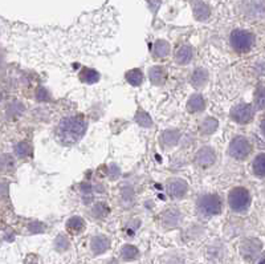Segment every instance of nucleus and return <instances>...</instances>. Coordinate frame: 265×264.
<instances>
[{
	"label": "nucleus",
	"instance_id": "nucleus-1",
	"mask_svg": "<svg viewBox=\"0 0 265 264\" xmlns=\"http://www.w3.org/2000/svg\"><path fill=\"white\" fill-rule=\"evenodd\" d=\"M86 130V122L82 116H72L61 120L57 127V137L58 140L65 143L72 145L76 143L84 137Z\"/></svg>",
	"mask_w": 265,
	"mask_h": 264
},
{
	"label": "nucleus",
	"instance_id": "nucleus-2",
	"mask_svg": "<svg viewBox=\"0 0 265 264\" xmlns=\"http://www.w3.org/2000/svg\"><path fill=\"white\" fill-rule=\"evenodd\" d=\"M228 203H229V207L233 211H246L251 204V195L248 193V190L244 189V187H235V189H232L229 191Z\"/></svg>",
	"mask_w": 265,
	"mask_h": 264
},
{
	"label": "nucleus",
	"instance_id": "nucleus-3",
	"mask_svg": "<svg viewBox=\"0 0 265 264\" xmlns=\"http://www.w3.org/2000/svg\"><path fill=\"white\" fill-rule=\"evenodd\" d=\"M255 44V36L248 31L236 29L231 33V45L235 51L240 53L251 51Z\"/></svg>",
	"mask_w": 265,
	"mask_h": 264
},
{
	"label": "nucleus",
	"instance_id": "nucleus-4",
	"mask_svg": "<svg viewBox=\"0 0 265 264\" xmlns=\"http://www.w3.org/2000/svg\"><path fill=\"white\" fill-rule=\"evenodd\" d=\"M198 210L204 215H218L222 212V199L216 194H206L198 199Z\"/></svg>",
	"mask_w": 265,
	"mask_h": 264
},
{
	"label": "nucleus",
	"instance_id": "nucleus-5",
	"mask_svg": "<svg viewBox=\"0 0 265 264\" xmlns=\"http://www.w3.org/2000/svg\"><path fill=\"white\" fill-rule=\"evenodd\" d=\"M228 151H229V156L233 157L235 160H246V157L251 154L252 145L246 137L239 136L232 140Z\"/></svg>",
	"mask_w": 265,
	"mask_h": 264
},
{
	"label": "nucleus",
	"instance_id": "nucleus-6",
	"mask_svg": "<svg viewBox=\"0 0 265 264\" xmlns=\"http://www.w3.org/2000/svg\"><path fill=\"white\" fill-rule=\"evenodd\" d=\"M255 116V109L249 104H239L231 110V118L237 123L251 122Z\"/></svg>",
	"mask_w": 265,
	"mask_h": 264
},
{
	"label": "nucleus",
	"instance_id": "nucleus-7",
	"mask_svg": "<svg viewBox=\"0 0 265 264\" xmlns=\"http://www.w3.org/2000/svg\"><path fill=\"white\" fill-rule=\"evenodd\" d=\"M187 190H189V184L185 180H180V178H174L167 184V191L170 194V197L175 199L183 198L187 194Z\"/></svg>",
	"mask_w": 265,
	"mask_h": 264
},
{
	"label": "nucleus",
	"instance_id": "nucleus-8",
	"mask_svg": "<svg viewBox=\"0 0 265 264\" xmlns=\"http://www.w3.org/2000/svg\"><path fill=\"white\" fill-rule=\"evenodd\" d=\"M215 160H216V154H215L212 147L204 146L196 153V163L199 166L208 167V166L213 165Z\"/></svg>",
	"mask_w": 265,
	"mask_h": 264
},
{
	"label": "nucleus",
	"instance_id": "nucleus-9",
	"mask_svg": "<svg viewBox=\"0 0 265 264\" xmlns=\"http://www.w3.org/2000/svg\"><path fill=\"white\" fill-rule=\"evenodd\" d=\"M261 250V243L257 239H248L242 244L240 251L242 255L246 260H251L255 258L256 255L259 254Z\"/></svg>",
	"mask_w": 265,
	"mask_h": 264
},
{
	"label": "nucleus",
	"instance_id": "nucleus-10",
	"mask_svg": "<svg viewBox=\"0 0 265 264\" xmlns=\"http://www.w3.org/2000/svg\"><path fill=\"white\" fill-rule=\"evenodd\" d=\"M149 79L154 85H163L167 80V72L161 65L152 66L151 69L149 71Z\"/></svg>",
	"mask_w": 265,
	"mask_h": 264
},
{
	"label": "nucleus",
	"instance_id": "nucleus-11",
	"mask_svg": "<svg viewBox=\"0 0 265 264\" xmlns=\"http://www.w3.org/2000/svg\"><path fill=\"white\" fill-rule=\"evenodd\" d=\"M90 245H92V251L95 252V254H102V252H105V251L109 250L110 247V242L109 239L106 238V236H102V235H98V236H95L93 239H92V243H90Z\"/></svg>",
	"mask_w": 265,
	"mask_h": 264
},
{
	"label": "nucleus",
	"instance_id": "nucleus-12",
	"mask_svg": "<svg viewBox=\"0 0 265 264\" xmlns=\"http://www.w3.org/2000/svg\"><path fill=\"white\" fill-rule=\"evenodd\" d=\"M192 56H194V51L189 45H183L180 47L175 53V61L180 65H186L189 64L191 60H192Z\"/></svg>",
	"mask_w": 265,
	"mask_h": 264
},
{
	"label": "nucleus",
	"instance_id": "nucleus-13",
	"mask_svg": "<svg viewBox=\"0 0 265 264\" xmlns=\"http://www.w3.org/2000/svg\"><path fill=\"white\" fill-rule=\"evenodd\" d=\"M206 108V101L200 95H194L191 96V99L189 100L187 102V110L189 113H198V112H202Z\"/></svg>",
	"mask_w": 265,
	"mask_h": 264
},
{
	"label": "nucleus",
	"instance_id": "nucleus-14",
	"mask_svg": "<svg viewBox=\"0 0 265 264\" xmlns=\"http://www.w3.org/2000/svg\"><path fill=\"white\" fill-rule=\"evenodd\" d=\"M179 138L180 133L178 130H166L161 137L162 145H163V147L175 146L176 143L179 142Z\"/></svg>",
	"mask_w": 265,
	"mask_h": 264
},
{
	"label": "nucleus",
	"instance_id": "nucleus-15",
	"mask_svg": "<svg viewBox=\"0 0 265 264\" xmlns=\"http://www.w3.org/2000/svg\"><path fill=\"white\" fill-rule=\"evenodd\" d=\"M207 80H208V73L203 68L195 69L194 73L191 75V84L194 85L195 88H202L203 85H206Z\"/></svg>",
	"mask_w": 265,
	"mask_h": 264
},
{
	"label": "nucleus",
	"instance_id": "nucleus-16",
	"mask_svg": "<svg viewBox=\"0 0 265 264\" xmlns=\"http://www.w3.org/2000/svg\"><path fill=\"white\" fill-rule=\"evenodd\" d=\"M152 53L154 56L158 57V59H163L169 53H170V44L165 40H158L154 44V48H152Z\"/></svg>",
	"mask_w": 265,
	"mask_h": 264
},
{
	"label": "nucleus",
	"instance_id": "nucleus-17",
	"mask_svg": "<svg viewBox=\"0 0 265 264\" xmlns=\"http://www.w3.org/2000/svg\"><path fill=\"white\" fill-rule=\"evenodd\" d=\"M252 169H253V173H255L257 177H261L264 178L265 177V154H259L256 157L255 161H253V165H252Z\"/></svg>",
	"mask_w": 265,
	"mask_h": 264
},
{
	"label": "nucleus",
	"instance_id": "nucleus-18",
	"mask_svg": "<svg viewBox=\"0 0 265 264\" xmlns=\"http://www.w3.org/2000/svg\"><path fill=\"white\" fill-rule=\"evenodd\" d=\"M219 126V122L216 118L213 117H207L204 120L202 125H200V132L203 134H212Z\"/></svg>",
	"mask_w": 265,
	"mask_h": 264
},
{
	"label": "nucleus",
	"instance_id": "nucleus-19",
	"mask_svg": "<svg viewBox=\"0 0 265 264\" xmlns=\"http://www.w3.org/2000/svg\"><path fill=\"white\" fill-rule=\"evenodd\" d=\"M80 77L81 80L84 82H88V84H93V82H97L99 80V75L92 68H82Z\"/></svg>",
	"mask_w": 265,
	"mask_h": 264
},
{
	"label": "nucleus",
	"instance_id": "nucleus-20",
	"mask_svg": "<svg viewBox=\"0 0 265 264\" xmlns=\"http://www.w3.org/2000/svg\"><path fill=\"white\" fill-rule=\"evenodd\" d=\"M66 228L71 232H80L85 228V222H84L82 218L73 217L66 223Z\"/></svg>",
	"mask_w": 265,
	"mask_h": 264
},
{
	"label": "nucleus",
	"instance_id": "nucleus-21",
	"mask_svg": "<svg viewBox=\"0 0 265 264\" xmlns=\"http://www.w3.org/2000/svg\"><path fill=\"white\" fill-rule=\"evenodd\" d=\"M180 219V214L179 211H176V210H169V211H166L163 214V223H165L166 226L169 227H174L178 224Z\"/></svg>",
	"mask_w": 265,
	"mask_h": 264
},
{
	"label": "nucleus",
	"instance_id": "nucleus-22",
	"mask_svg": "<svg viewBox=\"0 0 265 264\" xmlns=\"http://www.w3.org/2000/svg\"><path fill=\"white\" fill-rule=\"evenodd\" d=\"M126 80L132 85V86H139L143 82V73L139 69H132L126 73Z\"/></svg>",
	"mask_w": 265,
	"mask_h": 264
},
{
	"label": "nucleus",
	"instance_id": "nucleus-23",
	"mask_svg": "<svg viewBox=\"0 0 265 264\" xmlns=\"http://www.w3.org/2000/svg\"><path fill=\"white\" fill-rule=\"evenodd\" d=\"M195 18L198 20H207L209 18L208 5L204 3H198L195 5Z\"/></svg>",
	"mask_w": 265,
	"mask_h": 264
},
{
	"label": "nucleus",
	"instance_id": "nucleus-24",
	"mask_svg": "<svg viewBox=\"0 0 265 264\" xmlns=\"http://www.w3.org/2000/svg\"><path fill=\"white\" fill-rule=\"evenodd\" d=\"M255 106L259 110L265 109V86H259L255 93Z\"/></svg>",
	"mask_w": 265,
	"mask_h": 264
},
{
	"label": "nucleus",
	"instance_id": "nucleus-25",
	"mask_svg": "<svg viewBox=\"0 0 265 264\" xmlns=\"http://www.w3.org/2000/svg\"><path fill=\"white\" fill-rule=\"evenodd\" d=\"M121 255L125 260H134L138 256V248L135 245L126 244L122 247Z\"/></svg>",
	"mask_w": 265,
	"mask_h": 264
},
{
	"label": "nucleus",
	"instance_id": "nucleus-26",
	"mask_svg": "<svg viewBox=\"0 0 265 264\" xmlns=\"http://www.w3.org/2000/svg\"><path fill=\"white\" fill-rule=\"evenodd\" d=\"M135 121H137L141 126L143 127H151L152 126V121L150 116L143 112V110H138V113L135 114Z\"/></svg>",
	"mask_w": 265,
	"mask_h": 264
},
{
	"label": "nucleus",
	"instance_id": "nucleus-27",
	"mask_svg": "<svg viewBox=\"0 0 265 264\" xmlns=\"http://www.w3.org/2000/svg\"><path fill=\"white\" fill-rule=\"evenodd\" d=\"M15 153H16V156L20 157V158H24V157L29 156V153H31V146H29L27 142H19L16 146H15Z\"/></svg>",
	"mask_w": 265,
	"mask_h": 264
},
{
	"label": "nucleus",
	"instance_id": "nucleus-28",
	"mask_svg": "<svg viewBox=\"0 0 265 264\" xmlns=\"http://www.w3.org/2000/svg\"><path fill=\"white\" fill-rule=\"evenodd\" d=\"M93 214H95L97 218H105L108 214H109V207L106 206V203L99 202L93 207Z\"/></svg>",
	"mask_w": 265,
	"mask_h": 264
},
{
	"label": "nucleus",
	"instance_id": "nucleus-29",
	"mask_svg": "<svg viewBox=\"0 0 265 264\" xmlns=\"http://www.w3.org/2000/svg\"><path fill=\"white\" fill-rule=\"evenodd\" d=\"M36 97H38V101H49L51 100V95L48 89H45L44 86H40L38 90H36Z\"/></svg>",
	"mask_w": 265,
	"mask_h": 264
},
{
	"label": "nucleus",
	"instance_id": "nucleus-30",
	"mask_svg": "<svg viewBox=\"0 0 265 264\" xmlns=\"http://www.w3.org/2000/svg\"><path fill=\"white\" fill-rule=\"evenodd\" d=\"M81 190H82V193L90 194V190H92V187H90V186H88V184H82V186H81Z\"/></svg>",
	"mask_w": 265,
	"mask_h": 264
},
{
	"label": "nucleus",
	"instance_id": "nucleus-31",
	"mask_svg": "<svg viewBox=\"0 0 265 264\" xmlns=\"http://www.w3.org/2000/svg\"><path fill=\"white\" fill-rule=\"evenodd\" d=\"M261 132H263V134H264V137H265V118H264V121L261 122Z\"/></svg>",
	"mask_w": 265,
	"mask_h": 264
},
{
	"label": "nucleus",
	"instance_id": "nucleus-32",
	"mask_svg": "<svg viewBox=\"0 0 265 264\" xmlns=\"http://www.w3.org/2000/svg\"><path fill=\"white\" fill-rule=\"evenodd\" d=\"M259 264H265V258H264V259H263V260H261V262H260V263H259Z\"/></svg>",
	"mask_w": 265,
	"mask_h": 264
},
{
	"label": "nucleus",
	"instance_id": "nucleus-33",
	"mask_svg": "<svg viewBox=\"0 0 265 264\" xmlns=\"http://www.w3.org/2000/svg\"><path fill=\"white\" fill-rule=\"evenodd\" d=\"M0 62H1V53H0Z\"/></svg>",
	"mask_w": 265,
	"mask_h": 264
}]
</instances>
